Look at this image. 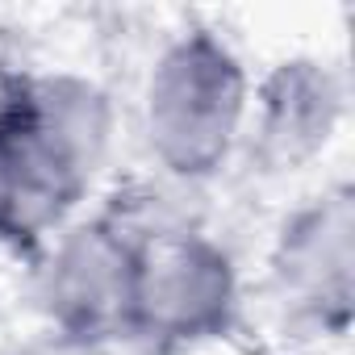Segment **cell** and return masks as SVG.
Listing matches in <instances>:
<instances>
[{"instance_id": "cell-1", "label": "cell", "mask_w": 355, "mask_h": 355, "mask_svg": "<svg viewBox=\"0 0 355 355\" xmlns=\"http://www.w3.org/2000/svg\"><path fill=\"white\" fill-rule=\"evenodd\" d=\"M251 71L214 30L167 38L142 84V142L163 180L201 189L222 175L247 138Z\"/></svg>"}, {"instance_id": "cell-2", "label": "cell", "mask_w": 355, "mask_h": 355, "mask_svg": "<svg viewBox=\"0 0 355 355\" xmlns=\"http://www.w3.org/2000/svg\"><path fill=\"white\" fill-rule=\"evenodd\" d=\"M0 125L17 150L26 184L17 239H46L67 222L109 163L117 130L113 96L88 76L42 71L13 84Z\"/></svg>"}, {"instance_id": "cell-3", "label": "cell", "mask_w": 355, "mask_h": 355, "mask_svg": "<svg viewBox=\"0 0 355 355\" xmlns=\"http://www.w3.org/2000/svg\"><path fill=\"white\" fill-rule=\"evenodd\" d=\"M239 305L243 280L234 255L201 226H171L138 239L134 322L171 351L226 334Z\"/></svg>"}, {"instance_id": "cell-4", "label": "cell", "mask_w": 355, "mask_h": 355, "mask_svg": "<svg viewBox=\"0 0 355 355\" xmlns=\"http://www.w3.org/2000/svg\"><path fill=\"white\" fill-rule=\"evenodd\" d=\"M276 305L313 334H343L355 309V193L330 184L297 205L268 255Z\"/></svg>"}, {"instance_id": "cell-5", "label": "cell", "mask_w": 355, "mask_h": 355, "mask_svg": "<svg viewBox=\"0 0 355 355\" xmlns=\"http://www.w3.org/2000/svg\"><path fill=\"white\" fill-rule=\"evenodd\" d=\"M138 239L109 214L63 222L46 234L34 297L51 330L105 334L134 318Z\"/></svg>"}, {"instance_id": "cell-6", "label": "cell", "mask_w": 355, "mask_h": 355, "mask_svg": "<svg viewBox=\"0 0 355 355\" xmlns=\"http://www.w3.org/2000/svg\"><path fill=\"white\" fill-rule=\"evenodd\" d=\"M347 117V80L318 55L280 59L251 88V150L268 171H301L326 155Z\"/></svg>"}, {"instance_id": "cell-7", "label": "cell", "mask_w": 355, "mask_h": 355, "mask_svg": "<svg viewBox=\"0 0 355 355\" xmlns=\"http://www.w3.org/2000/svg\"><path fill=\"white\" fill-rule=\"evenodd\" d=\"M21 355H175V351L130 318L105 334H71V330L46 326L38 338L21 347Z\"/></svg>"}, {"instance_id": "cell-8", "label": "cell", "mask_w": 355, "mask_h": 355, "mask_svg": "<svg viewBox=\"0 0 355 355\" xmlns=\"http://www.w3.org/2000/svg\"><path fill=\"white\" fill-rule=\"evenodd\" d=\"M21 205H26V184H21V163L17 150L0 125V239H17L21 230Z\"/></svg>"}]
</instances>
